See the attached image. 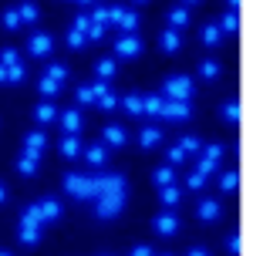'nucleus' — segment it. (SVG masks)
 <instances>
[{"instance_id": "f257e3e1", "label": "nucleus", "mask_w": 253, "mask_h": 256, "mask_svg": "<svg viewBox=\"0 0 253 256\" xmlns=\"http://www.w3.org/2000/svg\"><path fill=\"white\" fill-rule=\"evenodd\" d=\"M192 94H196L192 78H186V74H169L165 78L162 98H169V102H192Z\"/></svg>"}, {"instance_id": "f03ea898", "label": "nucleus", "mask_w": 253, "mask_h": 256, "mask_svg": "<svg viewBox=\"0 0 253 256\" xmlns=\"http://www.w3.org/2000/svg\"><path fill=\"white\" fill-rule=\"evenodd\" d=\"M98 196H125V176L122 172H105L91 179V199Z\"/></svg>"}, {"instance_id": "7ed1b4c3", "label": "nucleus", "mask_w": 253, "mask_h": 256, "mask_svg": "<svg viewBox=\"0 0 253 256\" xmlns=\"http://www.w3.org/2000/svg\"><path fill=\"white\" fill-rule=\"evenodd\" d=\"M31 219H38V222H58V219L64 216V209L58 199H38V202H31L24 209Z\"/></svg>"}, {"instance_id": "20e7f679", "label": "nucleus", "mask_w": 253, "mask_h": 256, "mask_svg": "<svg viewBox=\"0 0 253 256\" xmlns=\"http://www.w3.org/2000/svg\"><path fill=\"white\" fill-rule=\"evenodd\" d=\"M108 24H115L122 34H135V30H139V14L132 10V7L112 4V7H108Z\"/></svg>"}, {"instance_id": "39448f33", "label": "nucleus", "mask_w": 253, "mask_h": 256, "mask_svg": "<svg viewBox=\"0 0 253 256\" xmlns=\"http://www.w3.org/2000/svg\"><path fill=\"white\" fill-rule=\"evenodd\" d=\"M41 236H44V222L31 219V216L24 212V216H21V222H17V240H21L24 246H38Z\"/></svg>"}, {"instance_id": "423d86ee", "label": "nucleus", "mask_w": 253, "mask_h": 256, "mask_svg": "<svg viewBox=\"0 0 253 256\" xmlns=\"http://www.w3.org/2000/svg\"><path fill=\"white\" fill-rule=\"evenodd\" d=\"M64 192L75 196V199H91V176L68 172V176H64Z\"/></svg>"}, {"instance_id": "0eeeda50", "label": "nucleus", "mask_w": 253, "mask_h": 256, "mask_svg": "<svg viewBox=\"0 0 253 256\" xmlns=\"http://www.w3.org/2000/svg\"><path fill=\"white\" fill-rule=\"evenodd\" d=\"M125 209V196H98L95 199V216L98 219H115Z\"/></svg>"}, {"instance_id": "6e6552de", "label": "nucleus", "mask_w": 253, "mask_h": 256, "mask_svg": "<svg viewBox=\"0 0 253 256\" xmlns=\"http://www.w3.org/2000/svg\"><path fill=\"white\" fill-rule=\"evenodd\" d=\"M142 54V40H139V34H122V38L115 40V61H132V58H139Z\"/></svg>"}, {"instance_id": "1a4fd4ad", "label": "nucleus", "mask_w": 253, "mask_h": 256, "mask_svg": "<svg viewBox=\"0 0 253 256\" xmlns=\"http://www.w3.org/2000/svg\"><path fill=\"white\" fill-rule=\"evenodd\" d=\"M152 230L159 232V236H165V240H172V236H179V216L172 209H165V212H159V216L152 219Z\"/></svg>"}, {"instance_id": "9d476101", "label": "nucleus", "mask_w": 253, "mask_h": 256, "mask_svg": "<svg viewBox=\"0 0 253 256\" xmlns=\"http://www.w3.org/2000/svg\"><path fill=\"white\" fill-rule=\"evenodd\" d=\"M51 51H54V38L44 34V30H34L31 40H27V54H31V58H48Z\"/></svg>"}, {"instance_id": "9b49d317", "label": "nucleus", "mask_w": 253, "mask_h": 256, "mask_svg": "<svg viewBox=\"0 0 253 256\" xmlns=\"http://www.w3.org/2000/svg\"><path fill=\"white\" fill-rule=\"evenodd\" d=\"M159 115H162L165 122H186V118L192 115V104L189 102H169V98H165Z\"/></svg>"}, {"instance_id": "f8f14e48", "label": "nucleus", "mask_w": 253, "mask_h": 256, "mask_svg": "<svg viewBox=\"0 0 253 256\" xmlns=\"http://www.w3.org/2000/svg\"><path fill=\"white\" fill-rule=\"evenodd\" d=\"M101 142L108 145V148H125L128 145V132H125V125H105L101 128Z\"/></svg>"}, {"instance_id": "ddd939ff", "label": "nucleus", "mask_w": 253, "mask_h": 256, "mask_svg": "<svg viewBox=\"0 0 253 256\" xmlns=\"http://www.w3.org/2000/svg\"><path fill=\"white\" fill-rule=\"evenodd\" d=\"M81 158H85V162H88L91 168H101L105 162H108V145H105V142L85 145V148H81Z\"/></svg>"}, {"instance_id": "4468645a", "label": "nucleus", "mask_w": 253, "mask_h": 256, "mask_svg": "<svg viewBox=\"0 0 253 256\" xmlns=\"http://www.w3.org/2000/svg\"><path fill=\"white\" fill-rule=\"evenodd\" d=\"M14 166H17V172H21V176H27V179H34V176H38V166H41V152H21L17 155V162H14Z\"/></svg>"}, {"instance_id": "2eb2a0df", "label": "nucleus", "mask_w": 253, "mask_h": 256, "mask_svg": "<svg viewBox=\"0 0 253 256\" xmlns=\"http://www.w3.org/2000/svg\"><path fill=\"white\" fill-rule=\"evenodd\" d=\"M58 122H61L64 135H78V132H81V112H78V108H68V112H58Z\"/></svg>"}, {"instance_id": "dca6fc26", "label": "nucleus", "mask_w": 253, "mask_h": 256, "mask_svg": "<svg viewBox=\"0 0 253 256\" xmlns=\"http://www.w3.org/2000/svg\"><path fill=\"white\" fill-rule=\"evenodd\" d=\"M219 212H223L219 199H199V206H196V216H199L202 222H213V219H219Z\"/></svg>"}, {"instance_id": "f3484780", "label": "nucleus", "mask_w": 253, "mask_h": 256, "mask_svg": "<svg viewBox=\"0 0 253 256\" xmlns=\"http://www.w3.org/2000/svg\"><path fill=\"white\" fill-rule=\"evenodd\" d=\"M58 148H61L64 158H81V148H85V145H81V138H78V135H64Z\"/></svg>"}, {"instance_id": "a211bd4d", "label": "nucleus", "mask_w": 253, "mask_h": 256, "mask_svg": "<svg viewBox=\"0 0 253 256\" xmlns=\"http://www.w3.org/2000/svg\"><path fill=\"white\" fill-rule=\"evenodd\" d=\"M159 142H162V128H155V125H145V128L139 132V145H142V148H155Z\"/></svg>"}, {"instance_id": "6ab92c4d", "label": "nucleus", "mask_w": 253, "mask_h": 256, "mask_svg": "<svg viewBox=\"0 0 253 256\" xmlns=\"http://www.w3.org/2000/svg\"><path fill=\"white\" fill-rule=\"evenodd\" d=\"M165 20H169V27H172V30H182V27L189 24V7H186V4H182V7H172Z\"/></svg>"}, {"instance_id": "aec40b11", "label": "nucleus", "mask_w": 253, "mask_h": 256, "mask_svg": "<svg viewBox=\"0 0 253 256\" xmlns=\"http://www.w3.org/2000/svg\"><path fill=\"white\" fill-rule=\"evenodd\" d=\"M24 148L27 152H41L44 155V148H48V135H44V132H27V138H24Z\"/></svg>"}, {"instance_id": "412c9836", "label": "nucleus", "mask_w": 253, "mask_h": 256, "mask_svg": "<svg viewBox=\"0 0 253 256\" xmlns=\"http://www.w3.org/2000/svg\"><path fill=\"white\" fill-rule=\"evenodd\" d=\"M159 44H162V51L176 54L179 48H182V38H179V30H172V27H169V30H162V34H159Z\"/></svg>"}, {"instance_id": "4be33fe9", "label": "nucleus", "mask_w": 253, "mask_h": 256, "mask_svg": "<svg viewBox=\"0 0 253 256\" xmlns=\"http://www.w3.org/2000/svg\"><path fill=\"white\" fill-rule=\"evenodd\" d=\"M216 27H219V34H236V30H240V14L236 10L223 14V17L216 20Z\"/></svg>"}, {"instance_id": "5701e85b", "label": "nucleus", "mask_w": 253, "mask_h": 256, "mask_svg": "<svg viewBox=\"0 0 253 256\" xmlns=\"http://www.w3.org/2000/svg\"><path fill=\"white\" fill-rule=\"evenodd\" d=\"M115 71H118V61H115V58H101V61L95 64V74H98V81H112Z\"/></svg>"}, {"instance_id": "b1692460", "label": "nucleus", "mask_w": 253, "mask_h": 256, "mask_svg": "<svg viewBox=\"0 0 253 256\" xmlns=\"http://www.w3.org/2000/svg\"><path fill=\"white\" fill-rule=\"evenodd\" d=\"M219 118H223L226 125H236V122H240V102H233V98L223 102L219 104Z\"/></svg>"}, {"instance_id": "393cba45", "label": "nucleus", "mask_w": 253, "mask_h": 256, "mask_svg": "<svg viewBox=\"0 0 253 256\" xmlns=\"http://www.w3.org/2000/svg\"><path fill=\"white\" fill-rule=\"evenodd\" d=\"M199 40L206 44V48H219V44H223V34H219V27H216V24H206L199 30Z\"/></svg>"}, {"instance_id": "a878e982", "label": "nucleus", "mask_w": 253, "mask_h": 256, "mask_svg": "<svg viewBox=\"0 0 253 256\" xmlns=\"http://www.w3.org/2000/svg\"><path fill=\"white\" fill-rule=\"evenodd\" d=\"M34 118H38L41 125H51V122H58V108L51 102H41L38 108H34Z\"/></svg>"}, {"instance_id": "bb28decb", "label": "nucleus", "mask_w": 253, "mask_h": 256, "mask_svg": "<svg viewBox=\"0 0 253 256\" xmlns=\"http://www.w3.org/2000/svg\"><path fill=\"white\" fill-rule=\"evenodd\" d=\"M159 196H162V206H165V209H172V206L182 202V189H179L176 182H172V186H162V192H159Z\"/></svg>"}, {"instance_id": "cd10ccee", "label": "nucleus", "mask_w": 253, "mask_h": 256, "mask_svg": "<svg viewBox=\"0 0 253 256\" xmlns=\"http://www.w3.org/2000/svg\"><path fill=\"white\" fill-rule=\"evenodd\" d=\"M17 14H21V24H38V17H41V10H38L34 0H24V4L17 7Z\"/></svg>"}, {"instance_id": "c85d7f7f", "label": "nucleus", "mask_w": 253, "mask_h": 256, "mask_svg": "<svg viewBox=\"0 0 253 256\" xmlns=\"http://www.w3.org/2000/svg\"><path fill=\"white\" fill-rule=\"evenodd\" d=\"M162 94H142V115H159L162 112Z\"/></svg>"}, {"instance_id": "c756f323", "label": "nucleus", "mask_w": 253, "mask_h": 256, "mask_svg": "<svg viewBox=\"0 0 253 256\" xmlns=\"http://www.w3.org/2000/svg\"><path fill=\"white\" fill-rule=\"evenodd\" d=\"M152 182H155L159 189H162V186H172V182H176V168H172V166L155 168V172H152Z\"/></svg>"}, {"instance_id": "7c9ffc66", "label": "nucleus", "mask_w": 253, "mask_h": 256, "mask_svg": "<svg viewBox=\"0 0 253 256\" xmlns=\"http://www.w3.org/2000/svg\"><path fill=\"white\" fill-rule=\"evenodd\" d=\"M0 24H4V30H17V27H24V24H21V14H17V7H7V10L0 14Z\"/></svg>"}, {"instance_id": "2f4dec72", "label": "nucleus", "mask_w": 253, "mask_h": 256, "mask_svg": "<svg viewBox=\"0 0 253 256\" xmlns=\"http://www.w3.org/2000/svg\"><path fill=\"white\" fill-rule=\"evenodd\" d=\"M38 91L44 94V98H58V94H61V84H58V81H51L48 74H41V81H38Z\"/></svg>"}, {"instance_id": "473e14b6", "label": "nucleus", "mask_w": 253, "mask_h": 256, "mask_svg": "<svg viewBox=\"0 0 253 256\" xmlns=\"http://www.w3.org/2000/svg\"><path fill=\"white\" fill-rule=\"evenodd\" d=\"M236 186H240L236 168H233V172H219V192H236Z\"/></svg>"}, {"instance_id": "72a5a7b5", "label": "nucleus", "mask_w": 253, "mask_h": 256, "mask_svg": "<svg viewBox=\"0 0 253 256\" xmlns=\"http://www.w3.org/2000/svg\"><path fill=\"white\" fill-rule=\"evenodd\" d=\"M118 104L128 115H142V94H125V98H118Z\"/></svg>"}, {"instance_id": "f704fd0d", "label": "nucleus", "mask_w": 253, "mask_h": 256, "mask_svg": "<svg viewBox=\"0 0 253 256\" xmlns=\"http://www.w3.org/2000/svg\"><path fill=\"white\" fill-rule=\"evenodd\" d=\"M196 172L209 179V176H216V172H219V162H213V158H206V155H199V162H196Z\"/></svg>"}, {"instance_id": "c9c22d12", "label": "nucleus", "mask_w": 253, "mask_h": 256, "mask_svg": "<svg viewBox=\"0 0 253 256\" xmlns=\"http://www.w3.org/2000/svg\"><path fill=\"white\" fill-rule=\"evenodd\" d=\"M24 78H27L24 61H17V64H11V68H7V84H21Z\"/></svg>"}, {"instance_id": "e433bc0d", "label": "nucleus", "mask_w": 253, "mask_h": 256, "mask_svg": "<svg viewBox=\"0 0 253 256\" xmlns=\"http://www.w3.org/2000/svg\"><path fill=\"white\" fill-rule=\"evenodd\" d=\"M44 74H48L51 81H58V84H64V81H68V68H64V64H58V61H54V64H51V68H48V71H44Z\"/></svg>"}, {"instance_id": "4c0bfd02", "label": "nucleus", "mask_w": 253, "mask_h": 256, "mask_svg": "<svg viewBox=\"0 0 253 256\" xmlns=\"http://www.w3.org/2000/svg\"><path fill=\"white\" fill-rule=\"evenodd\" d=\"M95 104H98L101 112H115V108H118V94H115V91H108V94H101Z\"/></svg>"}, {"instance_id": "58836bf2", "label": "nucleus", "mask_w": 253, "mask_h": 256, "mask_svg": "<svg viewBox=\"0 0 253 256\" xmlns=\"http://www.w3.org/2000/svg\"><path fill=\"white\" fill-rule=\"evenodd\" d=\"M199 74L206 78V81L219 78V61H202V64H199Z\"/></svg>"}, {"instance_id": "ea45409f", "label": "nucleus", "mask_w": 253, "mask_h": 256, "mask_svg": "<svg viewBox=\"0 0 253 256\" xmlns=\"http://www.w3.org/2000/svg\"><path fill=\"white\" fill-rule=\"evenodd\" d=\"M186 189L202 192V189H206V176H199V172H189V176H186Z\"/></svg>"}, {"instance_id": "a19ab883", "label": "nucleus", "mask_w": 253, "mask_h": 256, "mask_svg": "<svg viewBox=\"0 0 253 256\" xmlns=\"http://www.w3.org/2000/svg\"><path fill=\"white\" fill-rule=\"evenodd\" d=\"M165 158H169V166H172V168H176V166H186V152H182L179 145H172V148L165 152Z\"/></svg>"}, {"instance_id": "79ce46f5", "label": "nucleus", "mask_w": 253, "mask_h": 256, "mask_svg": "<svg viewBox=\"0 0 253 256\" xmlns=\"http://www.w3.org/2000/svg\"><path fill=\"white\" fill-rule=\"evenodd\" d=\"M179 148H182L186 155H192V152H199L202 145H199V138H196V135H186V138L179 142Z\"/></svg>"}, {"instance_id": "37998d69", "label": "nucleus", "mask_w": 253, "mask_h": 256, "mask_svg": "<svg viewBox=\"0 0 253 256\" xmlns=\"http://www.w3.org/2000/svg\"><path fill=\"white\" fill-rule=\"evenodd\" d=\"M226 250H229V256H240V250H243L240 232H229V236H226Z\"/></svg>"}, {"instance_id": "c03bdc74", "label": "nucleus", "mask_w": 253, "mask_h": 256, "mask_svg": "<svg viewBox=\"0 0 253 256\" xmlns=\"http://www.w3.org/2000/svg\"><path fill=\"white\" fill-rule=\"evenodd\" d=\"M75 98L81 104H95V91H91V84H81V88L75 91Z\"/></svg>"}, {"instance_id": "a18cd8bd", "label": "nucleus", "mask_w": 253, "mask_h": 256, "mask_svg": "<svg viewBox=\"0 0 253 256\" xmlns=\"http://www.w3.org/2000/svg\"><path fill=\"white\" fill-rule=\"evenodd\" d=\"M85 44H88V38H85L81 30L71 27V30H68V48H85Z\"/></svg>"}, {"instance_id": "49530a36", "label": "nucleus", "mask_w": 253, "mask_h": 256, "mask_svg": "<svg viewBox=\"0 0 253 256\" xmlns=\"http://www.w3.org/2000/svg\"><path fill=\"white\" fill-rule=\"evenodd\" d=\"M199 155H206V158H213V162H219V158L226 155V148H223V145H209V148H199Z\"/></svg>"}, {"instance_id": "de8ad7c7", "label": "nucleus", "mask_w": 253, "mask_h": 256, "mask_svg": "<svg viewBox=\"0 0 253 256\" xmlns=\"http://www.w3.org/2000/svg\"><path fill=\"white\" fill-rule=\"evenodd\" d=\"M17 61H21V58H17L14 48H4V51H0V64H4V68H11V64H17Z\"/></svg>"}, {"instance_id": "09e8293b", "label": "nucleus", "mask_w": 253, "mask_h": 256, "mask_svg": "<svg viewBox=\"0 0 253 256\" xmlns=\"http://www.w3.org/2000/svg\"><path fill=\"white\" fill-rule=\"evenodd\" d=\"M85 38H88V40H101V38H105V24H95V20H91V27L85 30Z\"/></svg>"}, {"instance_id": "8fccbe9b", "label": "nucleus", "mask_w": 253, "mask_h": 256, "mask_svg": "<svg viewBox=\"0 0 253 256\" xmlns=\"http://www.w3.org/2000/svg\"><path fill=\"white\" fill-rule=\"evenodd\" d=\"M91 20H95V24H105V27H108V7L95 4V14H91Z\"/></svg>"}, {"instance_id": "3c124183", "label": "nucleus", "mask_w": 253, "mask_h": 256, "mask_svg": "<svg viewBox=\"0 0 253 256\" xmlns=\"http://www.w3.org/2000/svg\"><path fill=\"white\" fill-rule=\"evenodd\" d=\"M88 27H91V17H88V14H78V17H75V30H81V34H85Z\"/></svg>"}, {"instance_id": "603ef678", "label": "nucleus", "mask_w": 253, "mask_h": 256, "mask_svg": "<svg viewBox=\"0 0 253 256\" xmlns=\"http://www.w3.org/2000/svg\"><path fill=\"white\" fill-rule=\"evenodd\" d=\"M91 91H95V102H98L101 94H108L112 88H108V81H95V84H91Z\"/></svg>"}, {"instance_id": "864d4df0", "label": "nucleus", "mask_w": 253, "mask_h": 256, "mask_svg": "<svg viewBox=\"0 0 253 256\" xmlns=\"http://www.w3.org/2000/svg\"><path fill=\"white\" fill-rule=\"evenodd\" d=\"M132 256H155V253H152V246H135Z\"/></svg>"}, {"instance_id": "5fc2aeb1", "label": "nucleus", "mask_w": 253, "mask_h": 256, "mask_svg": "<svg viewBox=\"0 0 253 256\" xmlns=\"http://www.w3.org/2000/svg\"><path fill=\"white\" fill-rule=\"evenodd\" d=\"M186 256H209V250H206V246H192Z\"/></svg>"}, {"instance_id": "6e6d98bb", "label": "nucleus", "mask_w": 253, "mask_h": 256, "mask_svg": "<svg viewBox=\"0 0 253 256\" xmlns=\"http://www.w3.org/2000/svg\"><path fill=\"white\" fill-rule=\"evenodd\" d=\"M240 4H243V0H226V7H229V10H240Z\"/></svg>"}, {"instance_id": "4d7b16f0", "label": "nucleus", "mask_w": 253, "mask_h": 256, "mask_svg": "<svg viewBox=\"0 0 253 256\" xmlns=\"http://www.w3.org/2000/svg\"><path fill=\"white\" fill-rule=\"evenodd\" d=\"M7 202V186H4V182H0V206Z\"/></svg>"}, {"instance_id": "13d9d810", "label": "nucleus", "mask_w": 253, "mask_h": 256, "mask_svg": "<svg viewBox=\"0 0 253 256\" xmlns=\"http://www.w3.org/2000/svg\"><path fill=\"white\" fill-rule=\"evenodd\" d=\"M0 84H7V68L0 64Z\"/></svg>"}, {"instance_id": "bf43d9fd", "label": "nucleus", "mask_w": 253, "mask_h": 256, "mask_svg": "<svg viewBox=\"0 0 253 256\" xmlns=\"http://www.w3.org/2000/svg\"><path fill=\"white\" fill-rule=\"evenodd\" d=\"M78 4H81V7H95L98 0H78Z\"/></svg>"}, {"instance_id": "052dcab7", "label": "nucleus", "mask_w": 253, "mask_h": 256, "mask_svg": "<svg viewBox=\"0 0 253 256\" xmlns=\"http://www.w3.org/2000/svg\"><path fill=\"white\" fill-rule=\"evenodd\" d=\"M189 4H199V0H186V7H189Z\"/></svg>"}, {"instance_id": "680f3d73", "label": "nucleus", "mask_w": 253, "mask_h": 256, "mask_svg": "<svg viewBox=\"0 0 253 256\" xmlns=\"http://www.w3.org/2000/svg\"><path fill=\"white\" fill-rule=\"evenodd\" d=\"M135 4H149V0H135Z\"/></svg>"}, {"instance_id": "e2e57ef3", "label": "nucleus", "mask_w": 253, "mask_h": 256, "mask_svg": "<svg viewBox=\"0 0 253 256\" xmlns=\"http://www.w3.org/2000/svg\"><path fill=\"white\" fill-rule=\"evenodd\" d=\"M0 256H11V253H0Z\"/></svg>"}, {"instance_id": "0e129e2a", "label": "nucleus", "mask_w": 253, "mask_h": 256, "mask_svg": "<svg viewBox=\"0 0 253 256\" xmlns=\"http://www.w3.org/2000/svg\"><path fill=\"white\" fill-rule=\"evenodd\" d=\"M162 256H169V253H162Z\"/></svg>"}]
</instances>
